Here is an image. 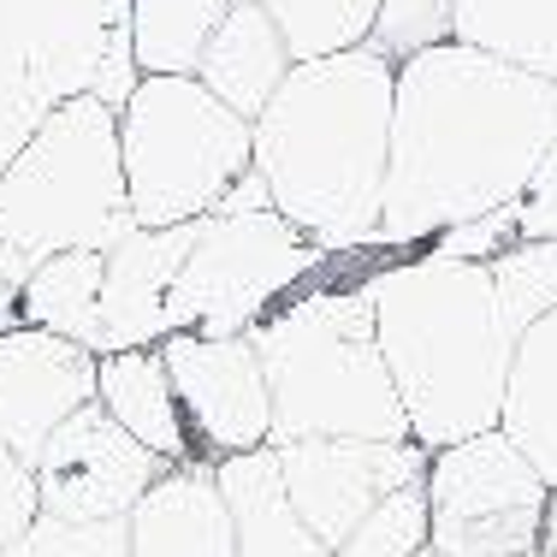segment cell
Returning a JSON list of instances; mask_svg holds the SVG:
<instances>
[{
  "label": "cell",
  "mask_w": 557,
  "mask_h": 557,
  "mask_svg": "<svg viewBox=\"0 0 557 557\" xmlns=\"http://www.w3.org/2000/svg\"><path fill=\"white\" fill-rule=\"evenodd\" d=\"M557 137V84L481 48L440 42L397 60L380 249L416 256L450 225L516 202Z\"/></svg>",
  "instance_id": "obj_1"
},
{
  "label": "cell",
  "mask_w": 557,
  "mask_h": 557,
  "mask_svg": "<svg viewBox=\"0 0 557 557\" xmlns=\"http://www.w3.org/2000/svg\"><path fill=\"white\" fill-rule=\"evenodd\" d=\"M397 65L380 48L302 60L256 119V172L321 256L380 244Z\"/></svg>",
  "instance_id": "obj_2"
},
{
  "label": "cell",
  "mask_w": 557,
  "mask_h": 557,
  "mask_svg": "<svg viewBox=\"0 0 557 557\" xmlns=\"http://www.w3.org/2000/svg\"><path fill=\"white\" fill-rule=\"evenodd\" d=\"M368 290H374V338L409 416V440L445 450L493 433L516 338L498 314L486 261L416 249L404 261H386Z\"/></svg>",
  "instance_id": "obj_3"
},
{
  "label": "cell",
  "mask_w": 557,
  "mask_h": 557,
  "mask_svg": "<svg viewBox=\"0 0 557 557\" xmlns=\"http://www.w3.org/2000/svg\"><path fill=\"white\" fill-rule=\"evenodd\" d=\"M249 344L268 374L273 433L290 440H409V416L397 404L386 356L374 338V290L314 285L290 290L273 314L249 326Z\"/></svg>",
  "instance_id": "obj_4"
},
{
  "label": "cell",
  "mask_w": 557,
  "mask_h": 557,
  "mask_svg": "<svg viewBox=\"0 0 557 557\" xmlns=\"http://www.w3.org/2000/svg\"><path fill=\"white\" fill-rule=\"evenodd\" d=\"M137 232L119 166V113L96 96L60 101L0 172V297L65 249H108Z\"/></svg>",
  "instance_id": "obj_5"
},
{
  "label": "cell",
  "mask_w": 557,
  "mask_h": 557,
  "mask_svg": "<svg viewBox=\"0 0 557 557\" xmlns=\"http://www.w3.org/2000/svg\"><path fill=\"white\" fill-rule=\"evenodd\" d=\"M119 166L137 225H190L256 166V125L196 77H143L119 108Z\"/></svg>",
  "instance_id": "obj_6"
},
{
  "label": "cell",
  "mask_w": 557,
  "mask_h": 557,
  "mask_svg": "<svg viewBox=\"0 0 557 557\" xmlns=\"http://www.w3.org/2000/svg\"><path fill=\"white\" fill-rule=\"evenodd\" d=\"M326 268V256L278 208L196 220V244L184 256L166 297V333L244 338L261 314H273L302 278Z\"/></svg>",
  "instance_id": "obj_7"
},
{
  "label": "cell",
  "mask_w": 557,
  "mask_h": 557,
  "mask_svg": "<svg viewBox=\"0 0 557 557\" xmlns=\"http://www.w3.org/2000/svg\"><path fill=\"white\" fill-rule=\"evenodd\" d=\"M552 510V486L498 428L428 462V546L440 557H546Z\"/></svg>",
  "instance_id": "obj_8"
},
{
  "label": "cell",
  "mask_w": 557,
  "mask_h": 557,
  "mask_svg": "<svg viewBox=\"0 0 557 557\" xmlns=\"http://www.w3.org/2000/svg\"><path fill=\"white\" fill-rule=\"evenodd\" d=\"M273 457L309 534L326 552H338L350 540V528L386 493L428 481L433 450L416 440H290V445H273Z\"/></svg>",
  "instance_id": "obj_9"
},
{
  "label": "cell",
  "mask_w": 557,
  "mask_h": 557,
  "mask_svg": "<svg viewBox=\"0 0 557 557\" xmlns=\"http://www.w3.org/2000/svg\"><path fill=\"white\" fill-rule=\"evenodd\" d=\"M172 469L149 445H137L101 404L65 416L36 457V498L60 522H125L137 498Z\"/></svg>",
  "instance_id": "obj_10"
},
{
  "label": "cell",
  "mask_w": 557,
  "mask_h": 557,
  "mask_svg": "<svg viewBox=\"0 0 557 557\" xmlns=\"http://www.w3.org/2000/svg\"><path fill=\"white\" fill-rule=\"evenodd\" d=\"M161 362L172 374V397L184 409L190 445L208 462L261 450L273 433V404H268V374H261L256 344L244 338H202V333H166Z\"/></svg>",
  "instance_id": "obj_11"
},
{
  "label": "cell",
  "mask_w": 557,
  "mask_h": 557,
  "mask_svg": "<svg viewBox=\"0 0 557 557\" xmlns=\"http://www.w3.org/2000/svg\"><path fill=\"white\" fill-rule=\"evenodd\" d=\"M84 404H96V350L42 326L0 333V445L36 469L54 428Z\"/></svg>",
  "instance_id": "obj_12"
},
{
  "label": "cell",
  "mask_w": 557,
  "mask_h": 557,
  "mask_svg": "<svg viewBox=\"0 0 557 557\" xmlns=\"http://www.w3.org/2000/svg\"><path fill=\"white\" fill-rule=\"evenodd\" d=\"M196 244L190 225H137L108 249V273H101V350H154L166 338V297L178 278L184 256Z\"/></svg>",
  "instance_id": "obj_13"
},
{
  "label": "cell",
  "mask_w": 557,
  "mask_h": 557,
  "mask_svg": "<svg viewBox=\"0 0 557 557\" xmlns=\"http://www.w3.org/2000/svg\"><path fill=\"white\" fill-rule=\"evenodd\" d=\"M131 557H237L232 510L214 481V462H172L125 516Z\"/></svg>",
  "instance_id": "obj_14"
},
{
  "label": "cell",
  "mask_w": 557,
  "mask_h": 557,
  "mask_svg": "<svg viewBox=\"0 0 557 557\" xmlns=\"http://www.w3.org/2000/svg\"><path fill=\"white\" fill-rule=\"evenodd\" d=\"M214 481L225 493V510H232L237 557H333L321 540L309 534V522L297 516V504H290L285 481H278L273 445L220 457Z\"/></svg>",
  "instance_id": "obj_15"
},
{
  "label": "cell",
  "mask_w": 557,
  "mask_h": 557,
  "mask_svg": "<svg viewBox=\"0 0 557 557\" xmlns=\"http://www.w3.org/2000/svg\"><path fill=\"white\" fill-rule=\"evenodd\" d=\"M285 72H290L285 36L273 30V18L261 12V0H232L225 18H220V30H214V42H208V54H202V65H196V84H202L208 96H220L237 119L256 125L261 108L278 96Z\"/></svg>",
  "instance_id": "obj_16"
},
{
  "label": "cell",
  "mask_w": 557,
  "mask_h": 557,
  "mask_svg": "<svg viewBox=\"0 0 557 557\" xmlns=\"http://www.w3.org/2000/svg\"><path fill=\"white\" fill-rule=\"evenodd\" d=\"M96 404L108 409L119 428L137 445H149L166 462H202L184 428V409L172 397V374L161 362V344L154 350H113L96 356Z\"/></svg>",
  "instance_id": "obj_17"
},
{
  "label": "cell",
  "mask_w": 557,
  "mask_h": 557,
  "mask_svg": "<svg viewBox=\"0 0 557 557\" xmlns=\"http://www.w3.org/2000/svg\"><path fill=\"white\" fill-rule=\"evenodd\" d=\"M498 433L540 469V481L557 498V309L540 314L510 350V374H504V409Z\"/></svg>",
  "instance_id": "obj_18"
},
{
  "label": "cell",
  "mask_w": 557,
  "mask_h": 557,
  "mask_svg": "<svg viewBox=\"0 0 557 557\" xmlns=\"http://www.w3.org/2000/svg\"><path fill=\"white\" fill-rule=\"evenodd\" d=\"M450 42L557 84V0H450Z\"/></svg>",
  "instance_id": "obj_19"
},
{
  "label": "cell",
  "mask_w": 557,
  "mask_h": 557,
  "mask_svg": "<svg viewBox=\"0 0 557 557\" xmlns=\"http://www.w3.org/2000/svg\"><path fill=\"white\" fill-rule=\"evenodd\" d=\"M101 273H108L101 249L48 256L18 285V326H42V333H60L84 350H101Z\"/></svg>",
  "instance_id": "obj_20"
},
{
  "label": "cell",
  "mask_w": 557,
  "mask_h": 557,
  "mask_svg": "<svg viewBox=\"0 0 557 557\" xmlns=\"http://www.w3.org/2000/svg\"><path fill=\"white\" fill-rule=\"evenodd\" d=\"M232 0H131V54L143 77H196Z\"/></svg>",
  "instance_id": "obj_21"
},
{
  "label": "cell",
  "mask_w": 557,
  "mask_h": 557,
  "mask_svg": "<svg viewBox=\"0 0 557 557\" xmlns=\"http://www.w3.org/2000/svg\"><path fill=\"white\" fill-rule=\"evenodd\" d=\"M36 36H42V0H0V172L54 113L36 77Z\"/></svg>",
  "instance_id": "obj_22"
},
{
  "label": "cell",
  "mask_w": 557,
  "mask_h": 557,
  "mask_svg": "<svg viewBox=\"0 0 557 557\" xmlns=\"http://www.w3.org/2000/svg\"><path fill=\"white\" fill-rule=\"evenodd\" d=\"M261 12L285 36L290 65H302V60H333V54H350V48H368L380 0H261Z\"/></svg>",
  "instance_id": "obj_23"
},
{
  "label": "cell",
  "mask_w": 557,
  "mask_h": 557,
  "mask_svg": "<svg viewBox=\"0 0 557 557\" xmlns=\"http://www.w3.org/2000/svg\"><path fill=\"white\" fill-rule=\"evenodd\" d=\"M493 273L498 314L510 326V338H522L540 314L557 309V237H534V244H510L486 261Z\"/></svg>",
  "instance_id": "obj_24"
},
{
  "label": "cell",
  "mask_w": 557,
  "mask_h": 557,
  "mask_svg": "<svg viewBox=\"0 0 557 557\" xmlns=\"http://www.w3.org/2000/svg\"><path fill=\"white\" fill-rule=\"evenodd\" d=\"M428 552V481H409L386 493L333 557H416Z\"/></svg>",
  "instance_id": "obj_25"
},
{
  "label": "cell",
  "mask_w": 557,
  "mask_h": 557,
  "mask_svg": "<svg viewBox=\"0 0 557 557\" xmlns=\"http://www.w3.org/2000/svg\"><path fill=\"white\" fill-rule=\"evenodd\" d=\"M0 557H131V552H125V522H60V516H36Z\"/></svg>",
  "instance_id": "obj_26"
},
{
  "label": "cell",
  "mask_w": 557,
  "mask_h": 557,
  "mask_svg": "<svg viewBox=\"0 0 557 557\" xmlns=\"http://www.w3.org/2000/svg\"><path fill=\"white\" fill-rule=\"evenodd\" d=\"M440 42H450V0H380L368 48H380L392 65Z\"/></svg>",
  "instance_id": "obj_27"
},
{
  "label": "cell",
  "mask_w": 557,
  "mask_h": 557,
  "mask_svg": "<svg viewBox=\"0 0 557 557\" xmlns=\"http://www.w3.org/2000/svg\"><path fill=\"white\" fill-rule=\"evenodd\" d=\"M510 244H522V237H516V208L504 202V208H493V214H481L469 225H450V232H440L433 244H421V249L450 256V261H493L498 249H510Z\"/></svg>",
  "instance_id": "obj_28"
},
{
  "label": "cell",
  "mask_w": 557,
  "mask_h": 557,
  "mask_svg": "<svg viewBox=\"0 0 557 557\" xmlns=\"http://www.w3.org/2000/svg\"><path fill=\"white\" fill-rule=\"evenodd\" d=\"M42 516V498H36V469L18 457V450L0 445V552L24 534V528Z\"/></svg>",
  "instance_id": "obj_29"
},
{
  "label": "cell",
  "mask_w": 557,
  "mask_h": 557,
  "mask_svg": "<svg viewBox=\"0 0 557 557\" xmlns=\"http://www.w3.org/2000/svg\"><path fill=\"white\" fill-rule=\"evenodd\" d=\"M510 208H516V237H522V244H534V237H557V137H552V149L540 154L528 190L516 196Z\"/></svg>",
  "instance_id": "obj_30"
},
{
  "label": "cell",
  "mask_w": 557,
  "mask_h": 557,
  "mask_svg": "<svg viewBox=\"0 0 557 557\" xmlns=\"http://www.w3.org/2000/svg\"><path fill=\"white\" fill-rule=\"evenodd\" d=\"M7 326H18V309H12L7 297H0V333H7Z\"/></svg>",
  "instance_id": "obj_31"
},
{
  "label": "cell",
  "mask_w": 557,
  "mask_h": 557,
  "mask_svg": "<svg viewBox=\"0 0 557 557\" xmlns=\"http://www.w3.org/2000/svg\"><path fill=\"white\" fill-rule=\"evenodd\" d=\"M416 557H440V552H433V546H428V552H416Z\"/></svg>",
  "instance_id": "obj_32"
}]
</instances>
